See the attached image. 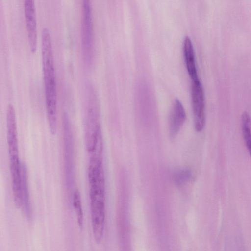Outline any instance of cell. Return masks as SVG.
Returning <instances> with one entry per match:
<instances>
[{
	"label": "cell",
	"mask_w": 251,
	"mask_h": 251,
	"mask_svg": "<svg viewBox=\"0 0 251 251\" xmlns=\"http://www.w3.org/2000/svg\"><path fill=\"white\" fill-rule=\"evenodd\" d=\"M186 119L184 108L180 100L176 99L170 115L169 127L172 137L176 135L183 126Z\"/></svg>",
	"instance_id": "8992f818"
},
{
	"label": "cell",
	"mask_w": 251,
	"mask_h": 251,
	"mask_svg": "<svg viewBox=\"0 0 251 251\" xmlns=\"http://www.w3.org/2000/svg\"><path fill=\"white\" fill-rule=\"evenodd\" d=\"M6 128L9 156L19 155L16 114L12 105L7 110Z\"/></svg>",
	"instance_id": "5b68a950"
},
{
	"label": "cell",
	"mask_w": 251,
	"mask_h": 251,
	"mask_svg": "<svg viewBox=\"0 0 251 251\" xmlns=\"http://www.w3.org/2000/svg\"><path fill=\"white\" fill-rule=\"evenodd\" d=\"M191 98L195 128L199 132L203 129L205 122L204 92L199 79L193 81Z\"/></svg>",
	"instance_id": "3957f363"
},
{
	"label": "cell",
	"mask_w": 251,
	"mask_h": 251,
	"mask_svg": "<svg viewBox=\"0 0 251 251\" xmlns=\"http://www.w3.org/2000/svg\"><path fill=\"white\" fill-rule=\"evenodd\" d=\"M22 174V207H23L26 216L30 218L31 216L30 201L27 185V168L25 164L21 163Z\"/></svg>",
	"instance_id": "ba28073f"
},
{
	"label": "cell",
	"mask_w": 251,
	"mask_h": 251,
	"mask_svg": "<svg viewBox=\"0 0 251 251\" xmlns=\"http://www.w3.org/2000/svg\"><path fill=\"white\" fill-rule=\"evenodd\" d=\"M30 50L34 53L37 48V28L35 0H23Z\"/></svg>",
	"instance_id": "277c9868"
},
{
	"label": "cell",
	"mask_w": 251,
	"mask_h": 251,
	"mask_svg": "<svg viewBox=\"0 0 251 251\" xmlns=\"http://www.w3.org/2000/svg\"><path fill=\"white\" fill-rule=\"evenodd\" d=\"M183 50L188 73L193 81L199 80L195 63V52L192 42L189 36L184 38Z\"/></svg>",
	"instance_id": "52a82bcc"
},
{
	"label": "cell",
	"mask_w": 251,
	"mask_h": 251,
	"mask_svg": "<svg viewBox=\"0 0 251 251\" xmlns=\"http://www.w3.org/2000/svg\"><path fill=\"white\" fill-rule=\"evenodd\" d=\"M73 200V206L77 217V223L80 228H82L83 226L84 216L80 194L77 189H75L74 192Z\"/></svg>",
	"instance_id": "9c48e42d"
},
{
	"label": "cell",
	"mask_w": 251,
	"mask_h": 251,
	"mask_svg": "<svg viewBox=\"0 0 251 251\" xmlns=\"http://www.w3.org/2000/svg\"><path fill=\"white\" fill-rule=\"evenodd\" d=\"M41 54L48 125L50 133L55 135L57 128L56 80L51 37L47 28L42 32Z\"/></svg>",
	"instance_id": "6da1fadb"
},
{
	"label": "cell",
	"mask_w": 251,
	"mask_h": 251,
	"mask_svg": "<svg viewBox=\"0 0 251 251\" xmlns=\"http://www.w3.org/2000/svg\"><path fill=\"white\" fill-rule=\"evenodd\" d=\"M190 177V172L188 170H183L178 173L176 181L178 184H181L187 181Z\"/></svg>",
	"instance_id": "8fae6325"
},
{
	"label": "cell",
	"mask_w": 251,
	"mask_h": 251,
	"mask_svg": "<svg viewBox=\"0 0 251 251\" xmlns=\"http://www.w3.org/2000/svg\"><path fill=\"white\" fill-rule=\"evenodd\" d=\"M81 48L84 63L91 65L93 57V26L90 0H82Z\"/></svg>",
	"instance_id": "7a4b0ae2"
},
{
	"label": "cell",
	"mask_w": 251,
	"mask_h": 251,
	"mask_svg": "<svg viewBox=\"0 0 251 251\" xmlns=\"http://www.w3.org/2000/svg\"><path fill=\"white\" fill-rule=\"evenodd\" d=\"M241 126L245 142L250 153L251 150V133L250 117L247 112H244L241 116Z\"/></svg>",
	"instance_id": "30bf717a"
}]
</instances>
